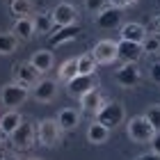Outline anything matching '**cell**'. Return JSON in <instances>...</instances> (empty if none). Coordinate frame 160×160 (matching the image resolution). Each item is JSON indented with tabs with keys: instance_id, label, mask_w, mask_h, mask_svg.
Segmentation results:
<instances>
[{
	"instance_id": "obj_1",
	"label": "cell",
	"mask_w": 160,
	"mask_h": 160,
	"mask_svg": "<svg viewBox=\"0 0 160 160\" xmlns=\"http://www.w3.org/2000/svg\"><path fill=\"white\" fill-rule=\"evenodd\" d=\"M94 117H96V123L105 126L108 130H112V128H117L119 123H123L126 112H123V105L119 101H103L101 108L94 112Z\"/></svg>"
},
{
	"instance_id": "obj_2",
	"label": "cell",
	"mask_w": 160,
	"mask_h": 160,
	"mask_svg": "<svg viewBox=\"0 0 160 160\" xmlns=\"http://www.w3.org/2000/svg\"><path fill=\"white\" fill-rule=\"evenodd\" d=\"M153 135H156V130L153 126L147 121L140 114V117H133V119H128V137L133 140L135 144H147L153 140Z\"/></svg>"
},
{
	"instance_id": "obj_3",
	"label": "cell",
	"mask_w": 160,
	"mask_h": 160,
	"mask_svg": "<svg viewBox=\"0 0 160 160\" xmlns=\"http://www.w3.org/2000/svg\"><path fill=\"white\" fill-rule=\"evenodd\" d=\"M30 89L18 82H7L2 85V89H0V101H2V105H7L9 110H14L16 105H23Z\"/></svg>"
},
{
	"instance_id": "obj_4",
	"label": "cell",
	"mask_w": 160,
	"mask_h": 160,
	"mask_svg": "<svg viewBox=\"0 0 160 160\" xmlns=\"http://www.w3.org/2000/svg\"><path fill=\"white\" fill-rule=\"evenodd\" d=\"M60 135H62V128L57 126L55 119H41L39 121V128H37L39 144H43V147H55V144L60 142Z\"/></svg>"
},
{
	"instance_id": "obj_5",
	"label": "cell",
	"mask_w": 160,
	"mask_h": 160,
	"mask_svg": "<svg viewBox=\"0 0 160 160\" xmlns=\"http://www.w3.org/2000/svg\"><path fill=\"white\" fill-rule=\"evenodd\" d=\"M12 76H14V82H18V85H23V87H34L39 82V71L32 67L30 62H21V64H14V69H12Z\"/></svg>"
},
{
	"instance_id": "obj_6",
	"label": "cell",
	"mask_w": 160,
	"mask_h": 160,
	"mask_svg": "<svg viewBox=\"0 0 160 160\" xmlns=\"http://www.w3.org/2000/svg\"><path fill=\"white\" fill-rule=\"evenodd\" d=\"M9 142L16 151H28L34 144V126L32 123H21V126L9 135Z\"/></svg>"
},
{
	"instance_id": "obj_7",
	"label": "cell",
	"mask_w": 160,
	"mask_h": 160,
	"mask_svg": "<svg viewBox=\"0 0 160 160\" xmlns=\"http://www.w3.org/2000/svg\"><path fill=\"white\" fill-rule=\"evenodd\" d=\"M92 57L96 60V64H112V62H117V41L101 39L96 46H94Z\"/></svg>"
},
{
	"instance_id": "obj_8",
	"label": "cell",
	"mask_w": 160,
	"mask_h": 160,
	"mask_svg": "<svg viewBox=\"0 0 160 160\" xmlns=\"http://www.w3.org/2000/svg\"><path fill=\"white\" fill-rule=\"evenodd\" d=\"M50 16H53V23H55L57 28H69V25H76L78 12H76L73 5L60 2V5H55L53 12H50Z\"/></svg>"
},
{
	"instance_id": "obj_9",
	"label": "cell",
	"mask_w": 160,
	"mask_h": 160,
	"mask_svg": "<svg viewBox=\"0 0 160 160\" xmlns=\"http://www.w3.org/2000/svg\"><path fill=\"white\" fill-rule=\"evenodd\" d=\"M144 50H142V43H133V41H119L117 43V60H121L123 64H137L142 60Z\"/></svg>"
},
{
	"instance_id": "obj_10",
	"label": "cell",
	"mask_w": 160,
	"mask_h": 160,
	"mask_svg": "<svg viewBox=\"0 0 160 160\" xmlns=\"http://www.w3.org/2000/svg\"><path fill=\"white\" fill-rule=\"evenodd\" d=\"M121 9H117V7H105L103 12L96 14V25L101 28V30H117V28H121Z\"/></svg>"
},
{
	"instance_id": "obj_11",
	"label": "cell",
	"mask_w": 160,
	"mask_h": 160,
	"mask_svg": "<svg viewBox=\"0 0 160 160\" xmlns=\"http://www.w3.org/2000/svg\"><path fill=\"white\" fill-rule=\"evenodd\" d=\"M32 96H34V101H39V103H50V101H55L57 82L55 80H48V78H41L39 82L32 87Z\"/></svg>"
},
{
	"instance_id": "obj_12",
	"label": "cell",
	"mask_w": 160,
	"mask_h": 160,
	"mask_svg": "<svg viewBox=\"0 0 160 160\" xmlns=\"http://www.w3.org/2000/svg\"><path fill=\"white\" fill-rule=\"evenodd\" d=\"M114 80H117L121 87L130 89V87H135V85L142 80V73H140V69H137V64H123L121 69H117Z\"/></svg>"
},
{
	"instance_id": "obj_13",
	"label": "cell",
	"mask_w": 160,
	"mask_h": 160,
	"mask_svg": "<svg viewBox=\"0 0 160 160\" xmlns=\"http://www.w3.org/2000/svg\"><path fill=\"white\" fill-rule=\"evenodd\" d=\"M67 85H69V96H76V98H80L82 94H87V92H92V89L98 87V82H96L94 76H76Z\"/></svg>"
},
{
	"instance_id": "obj_14",
	"label": "cell",
	"mask_w": 160,
	"mask_h": 160,
	"mask_svg": "<svg viewBox=\"0 0 160 160\" xmlns=\"http://www.w3.org/2000/svg\"><path fill=\"white\" fill-rule=\"evenodd\" d=\"M121 39L123 41H133V43H142L147 39V28L142 23H121Z\"/></svg>"
},
{
	"instance_id": "obj_15",
	"label": "cell",
	"mask_w": 160,
	"mask_h": 160,
	"mask_svg": "<svg viewBox=\"0 0 160 160\" xmlns=\"http://www.w3.org/2000/svg\"><path fill=\"white\" fill-rule=\"evenodd\" d=\"M55 121H57V126L62 130H76L78 123H80V112L73 110V108H64V110H60Z\"/></svg>"
},
{
	"instance_id": "obj_16",
	"label": "cell",
	"mask_w": 160,
	"mask_h": 160,
	"mask_svg": "<svg viewBox=\"0 0 160 160\" xmlns=\"http://www.w3.org/2000/svg\"><path fill=\"white\" fill-rule=\"evenodd\" d=\"M12 34L16 37L18 41H30L34 37V25H32V18H16V23L12 28Z\"/></svg>"
},
{
	"instance_id": "obj_17",
	"label": "cell",
	"mask_w": 160,
	"mask_h": 160,
	"mask_svg": "<svg viewBox=\"0 0 160 160\" xmlns=\"http://www.w3.org/2000/svg\"><path fill=\"white\" fill-rule=\"evenodd\" d=\"M78 32H80V28L78 25H69V28H60L55 34H50V39H48V43L53 48H57V46H62V43H67V41H73L76 37H78Z\"/></svg>"
},
{
	"instance_id": "obj_18",
	"label": "cell",
	"mask_w": 160,
	"mask_h": 160,
	"mask_svg": "<svg viewBox=\"0 0 160 160\" xmlns=\"http://www.w3.org/2000/svg\"><path fill=\"white\" fill-rule=\"evenodd\" d=\"M30 64L39 73H46V71L53 69V53L50 50H34L32 57H30Z\"/></svg>"
},
{
	"instance_id": "obj_19",
	"label": "cell",
	"mask_w": 160,
	"mask_h": 160,
	"mask_svg": "<svg viewBox=\"0 0 160 160\" xmlns=\"http://www.w3.org/2000/svg\"><path fill=\"white\" fill-rule=\"evenodd\" d=\"M21 123H23V117H21L16 110H9L7 114L0 117V133H2V135H12Z\"/></svg>"
},
{
	"instance_id": "obj_20",
	"label": "cell",
	"mask_w": 160,
	"mask_h": 160,
	"mask_svg": "<svg viewBox=\"0 0 160 160\" xmlns=\"http://www.w3.org/2000/svg\"><path fill=\"white\" fill-rule=\"evenodd\" d=\"M32 25H34V34H48V32H53L55 23H53L50 12H39V14H34Z\"/></svg>"
},
{
	"instance_id": "obj_21",
	"label": "cell",
	"mask_w": 160,
	"mask_h": 160,
	"mask_svg": "<svg viewBox=\"0 0 160 160\" xmlns=\"http://www.w3.org/2000/svg\"><path fill=\"white\" fill-rule=\"evenodd\" d=\"M76 62H78V76H94L98 69V64L92 57V53H82L80 57H76Z\"/></svg>"
},
{
	"instance_id": "obj_22",
	"label": "cell",
	"mask_w": 160,
	"mask_h": 160,
	"mask_svg": "<svg viewBox=\"0 0 160 160\" xmlns=\"http://www.w3.org/2000/svg\"><path fill=\"white\" fill-rule=\"evenodd\" d=\"M108 135H110V130L96 121L89 123V128H87V142L89 144H103V142H108Z\"/></svg>"
},
{
	"instance_id": "obj_23",
	"label": "cell",
	"mask_w": 160,
	"mask_h": 160,
	"mask_svg": "<svg viewBox=\"0 0 160 160\" xmlns=\"http://www.w3.org/2000/svg\"><path fill=\"white\" fill-rule=\"evenodd\" d=\"M80 103H82L85 110H89V112H96L101 103H103V96H101V92L98 89H92V92H87L80 96Z\"/></svg>"
},
{
	"instance_id": "obj_24",
	"label": "cell",
	"mask_w": 160,
	"mask_h": 160,
	"mask_svg": "<svg viewBox=\"0 0 160 160\" xmlns=\"http://www.w3.org/2000/svg\"><path fill=\"white\" fill-rule=\"evenodd\" d=\"M9 9L16 18H28L32 14V0H12Z\"/></svg>"
},
{
	"instance_id": "obj_25",
	"label": "cell",
	"mask_w": 160,
	"mask_h": 160,
	"mask_svg": "<svg viewBox=\"0 0 160 160\" xmlns=\"http://www.w3.org/2000/svg\"><path fill=\"white\" fill-rule=\"evenodd\" d=\"M18 48V39L12 32H0V55H12Z\"/></svg>"
},
{
	"instance_id": "obj_26",
	"label": "cell",
	"mask_w": 160,
	"mask_h": 160,
	"mask_svg": "<svg viewBox=\"0 0 160 160\" xmlns=\"http://www.w3.org/2000/svg\"><path fill=\"white\" fill-rule=\"evenodd\" d=\"M76 76H78V62H76V57L62 62V67H60V80H62V82H71Z\"/></svg>"
},
{
	"instance_id": "obj_27",
	"label": "cell",
	"mask_w": 160,
	"mask_h": 160,
	"mask_svg": "<svg viewBox=\"0 0 160 160\" xmlns=\"http://www.w3.org/2000/svg\"><path fill=\"white\" fill-rule=\"evenodd\" d=\"M142 117L147 119L151 126H153L156 133H160V105H151V108H147V112H144Z\"/></svg>"
},
{
	"instance_id": "obj_28",
	"label": "cell",
	"mask_w": 160,
	"mask_h": 160,
	"mask_svg": "<svg viewBox=\"0 0 160 160\" xmlns=\"http://www.w3.org/2000/svg\"><path fill=\"white\" fill-rule=\"evenodd\" d=\"M142 50L144 53H160V34L156 32L147 34V39L142 41Z\"/></svg>"
},
{
	"instance_id": "obj_29",
	"label": "cell",
	"mask_w": 160,
	"mask_h": 160,
	"mask_svg": "<svg viewBox=\"0 0 160 160\" xmlns=\"http://www.w3.org/2000/svg\"><path fill=\"white\" fill-rule=\"evenodd\" d=\"M108 7V0H85V9L92 14H98Z\"/></svg>"
},
{
	"instance_id": "obj_30",
	"label": "cell",
	"mask_w": 160,
	"mask_h": 160,
	"mask_svg": "<svg viewBox=\"0 0 160 160\" xmlns=\"http://www.w3.org/2000/svg\"><path fill=\"white\" fill-rule=\"evenodd\" d=\"M137 0H108V5L110 7H117V9H121V7H128V5H135Z\"/></svg>"
},
{
	"instance_id": "obj_31",
	"label": "cell",
	"mask_w": 160,
	"mask_h": 160,
	"mask_svg": "<svg viewBox=\"0 0 160 160\" xmlns=\"http://www.w3.org/2000/svg\"><path fill=\"white\" fill-rule=\"evenodd\" d=\"M149 144H151V151H153V156H160V133H156L153 140H151Z\"/></svg>"
},
{
	"instance_id": "obj_32",
	"label": "cell",
	"mask_w": 160,
	"mask_h": 160,
	"mask_svg": "<svg viewBox=\"0 0 160 160\" xmlns=\"http://www.w3.org/2000/svg\"><path fill=\"white\" fill-rule=\"evenodd\" d=\"M151 80H153L156 85H160V62H156L153 67H151Z\"/></svg>"
},
{
	"instance_id": "obj_33",
	"label": "cell",
	"mask_w": 160,
	"mask_h": 160,
	"mask_svg": "<svg viewBox=\"0 0 160 160\" xmlns=\"http://www.w3.org/2000/svg\"><path fill=\"white\" fill-rule=\"evenodd\" d=\"M149 25H151V30H153L156 34H160V14H156V16L151 18V23H149Z\"/></svg>"
},
{
	"instance_id": "obj_34",
	"label": "cell",
	"mask_w": 160,
	"mask_h": 160,
	"mask_svg": "<svg viewBox=\"0 0 160 160\" xmlns=\"http://www.w3.org/2000/svg\"><path fill=\"white\" fill-rule=\"evenodd\" d=\"M2 160H21V158H16V156H5Z\"/></svg>"
},
{
	"instance_id": "obj_35",
	"label": "cell",
	"mask_w": 160,
	"mask_h": 160,
	"mask_svg": "<svg viewBox=\"0 0 160 160\" xmlns=\"http://www.w3.org/2000/svg\"><path fill=\"white\" fill-rule=\"evenodd\" d=\"M2 142H5V140H2V133H0V147H2Z\"/></svg>"
},
{
	"instance_id": "obj_36",
	"label": "cell",
	"mask_w": 160,
	"mask_h": 160,
	"mask_svg": "<svg viewBox=\"0 0 160 160\" xmlns=\"http://www.w3.org/2000/svg\"><path fill=\"white\" fill-rule=\"evenodd\" d=\"M2 158H5V156H2V153H0V160H2Z\"/></svg>"
},
{
	"instance_id": "obj_37",
	"label": "cell",
	"mask_w": 160,
	"mask_h": 160,
	"mask_svg": "<svg viewBox=\"0 0 160 160\" xmlns=\"http://www.w3.org/2000/svg\"><path fill=\"white\" fill-rule=\"evenodd\" d=\"M30 160H39V158H30Z\"/></svg>"
}]
</instances>
